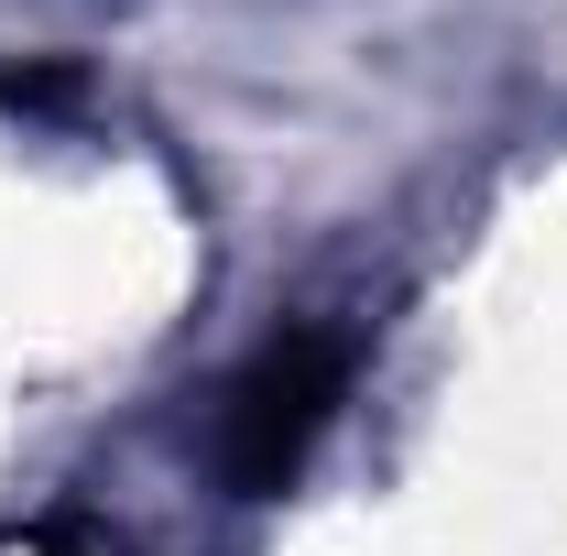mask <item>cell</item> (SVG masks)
<instances>
[{"mask_svg": "<svg viewBox=\"0 0 567 556\" xmlns=\"http://www.w3.org/2000/svg\"><path fill=\"white\" fill-rule=\"evenodd\" d=\"M339 393H350V339H328V328L262 339L240 360V382L218 393V481L240 502L295 491V470L317 459V436L339 425Z\"/></svg>", "mask_w": 567, "mask_h": 556, "instance_id": "cell-1", "label": "cell"}]
</instances>
